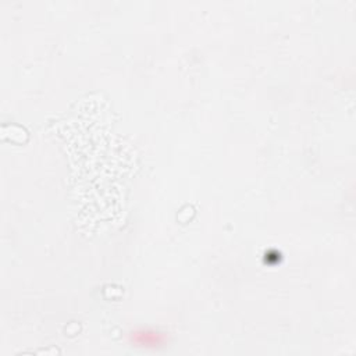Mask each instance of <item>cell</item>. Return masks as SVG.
Returning <instances> with one entry per match:
<instances>
[{
	"label": "cell",
	"mask_w": 356,
	"mask_h": 356,
	"mask_svg": "<svg viewBox=\"0 0 356 356\" xmlns=\"http://www.w3.org/2000/svg\"><path fill=\"white\" fill-rule=\"evenodd\" d=\"M130 341L134 344V346L148 348V349H156L160 346H164L167 342V338L164 334L151 330V329H142L135 330L130 334Z\"/></svg>",
	"instance_id": "obj_1"
}]
</instances>
